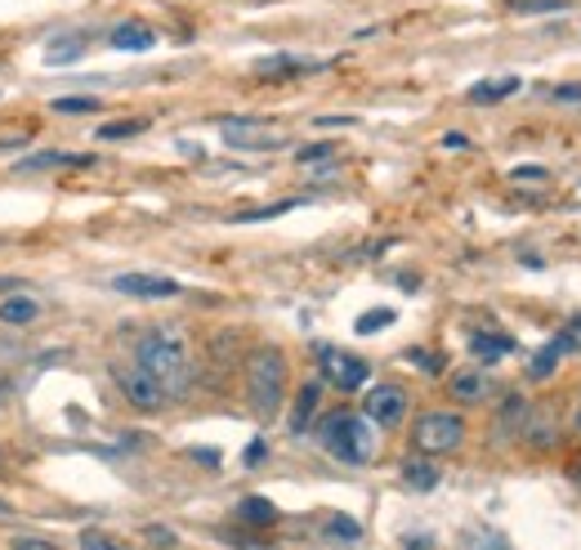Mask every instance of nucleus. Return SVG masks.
Returning a JSON list of instances; mask_svg holds the SVG:
<instances>
[{
    "mask_svg": "<svg viewBox=\"0 0 581 550\" xmlns=\"http://www.w3.org/2000/svg\"><path fill=\"white\" fill-rule=\"evenodd\" d=\"M130 363H135L139 372H148V376L166 390V399H184V394L193 390V359H188V345H184L175 332H166V327L144 332Z\"/></svg>",
    "mask_w": 581,
    "mask_h": 550,
    "instance_id": "1",
    "label": "nucleus"
},
{
    "mask_svg": "<svg viewBox=\"0 0 581 550\" xmlns=\"http://www.w3.org/2000/svg\"><path fill=\"white\" fill-rule=\"evenodd\" d=\"M318 439L345 465H367L376 456V430L358 412H332V416H323L318 421Z\"/></svg>",
    "mask_w": 581,
    "mask_h": 550,
    "instance_id": "2",
    "label": "nucleus"
},
{
    "mask_svg": "<svg viewBox=\"0 0 581 550\" xmlns=\"http://www.w3.org/2000/svg\"><path fill=\"white\" fill-rule=\"evenodd\" d=\"M246 399H250L259 421L282 412V399H286V359H282V350L264 345V350H255L246 359Z\"/></svg>",
    "mask_w": 581,
    "mask_h": 550,
    "instance_id": "3",
    "label": "nucleus"
},
{
    "mask_svg": "<svg viewBox=\"0 0 581 550\" xmlns=\"http://www.w3.org/2000/svg\"><path fill=\"white\" fill-rule=\"evenodd\" d=\"M412 443H416V452H425V456H447V452H456L461 443H465V421H461V412H425V416H416V425H412Z\"/></svg>",
    "mask_w": 581,
    "mask_h": 550,
    "instance_id": "4",
    "label": "nucleus"
},
{
    "mask_svg": "<svg viewBox=\"0 0 581 550\" xmlns=\"http://www.w3.org/2000/svg\"><path fill=\"white\" fill-rule=\"evenodd\" d=\"M224 144L237 148V153H273L286 139L277 130H268L264 121H255V117H228L224 121Z\"/></svg>",
    "mask_w": 581,
    "mask_h": 550,
    "instance_id": "5",
    "label": "nucleus"
},
{
    "mask_svg": "<svg viewBox=\"0 0 581 550\" xmlns=\"http://www.w3.org/2000/svg\"><path fill=\"white\" fill-rule=\"evenodd\" d=\"M117 385H121V394H126V403L130 407H139V412H161L170 399H166V390L148 376V372H139L135 363L130 367H117Z\"/></svg>",
    "mask_w": 581,
    "mask_h": 550,
    "instance_id": "6",
    "label": "nucleus"
},
{
    "mask_svg": "<svg viewBox=\"0 0 581 550\" xmlns=\"http://www.w3.org/2000/svg\"><path fill=\"white\" fill-rule=\"evenodd\" d=\"M112 292L135 296V301H175L184 287L175 278H166V273H117Z\"/></svg>",
    "mask_w": 581,
    "mask_h": 550,
    "instance_id": "7",
    "label": "nucleus"
},
{
    "mask_svg": "<svg viewBox=\"0 0 581 550\" xmlns=\"http://www.w3.org/2000/svg\"><path fill=\"white\" fill-rule=\"evenodd\" d=\"M363 416H367L372 425H381V430H394V425H403V416H407V394H403L398 385H376V390L363 399Z\"/></svg>",
    "mask_w": 581,
    "mask_h": 550,
    "instance_id": "8",
    "label": "nucleus"
},
{
    "mask_svg": "<svg viewBox=\"0 0 581 550\" xmlns=\"http://www.w3.org/2000/svg\"><path fill=\"white\" fill-rule=\"evenodd\" d=\"M323 376H327V385H336V390H363L367 385V376H372V367L363 363V359H354V354H345V350H323Z\"/></svg>",
    "mask_w": 581,
    "mask_h": 550,
    "instance_id": "9",
    "label": "nucleus"
},
{
    "mask_svg": "<svg viewBox=\"0 0 581 550\" xmlns=\"http://www.w3.org/2000/svg\"><path fill=\"white\" fill-rule=\"evenodd\" d=\"M318 68H323L318 59H296V55H273V59H259V63H255L259 77H309V72H318Z\"/></svg>",
    "mask_w": 581,
    "mask_h": 550,
    "instance_id": "10",
    "label": "nucleus"
},
{
    "mask_svg": "<svg viewBox=\"0 0 581 550\" xmlns=\"http://www.w3.org/2000/svg\"><path fill=\"white\" fill-rule=\"evenodd\" d=\"M152 46H157V32H152L148 23H121V28L112 32V50L144 55V50H152Z\"/></svg>",
    "mask_w": 581,
    "mask_h": 550,
    "instance_id": "11",
    "label": "nucleus"
},
{
    "mask_svg": "<svg viewBox=\"0 0 581 550\" xmlns=\"http://www.w3.org/2000/svg\"><path fill=\"white\" fill-rule=\"evenodd\" d=\"M470 354L479 363H501L505 354H514V341L510 336H492V332H474L470 336Z\"/></svg>",
    "mask_w": 581,
    "mask_h": 550,
    "instance_id": "12",
    "label": "nucleus"
},
{
    "mask_svg": "<svg viewBox=\"0 0 581 550\" xmlns=\"http://www.w3.org/2000/svg\"><path fill=\"white\" fill-rule=\"evenodd\" d=\"M37 314H41V305L32 296H14V301L0 305V323L6 327H28V323H37Z\"/></svg>",
    "mask_w": 581,
    "mask_h": 550,
    "instance_id": "13",
    "label": "nucleus"
},
{
    "mask_svg": "<svg viewBox=\"0 0 581 550\" xmlns=\"http://www.w3.org/2000/svg\"><path fill=\"white\" fill-rule=\"evenodd\" d=\"M318 399H323L318 385H305V390L296 394V412H290V430H296V434L309 430V421H314V412H318Z\"/></svg>",
    "mask_w": 581,
    "mask_h": 550,
    "instance_id": "14",
    "label": "nucleus"
},
{
    "mask_svg": "<svg viewBox=\"0 0 581 550\" xmlns=\"http://www.w3.org/2000/svg\"><path fill=\"white\" fill-rule=\"evenodd\" d=\"M452 394H456L461 403H483L492 390H488V381H483L479 372H456V376H452Z\"/></svg>",
    "mask_w": 581,
    "mask_h": 550,
    "instance_id": "15",
    "label": "nucleus"
},
{
    "mask_svg": "<svg viewBox=\"0 0 581 550\" xmlns=\"http://www.w3.org/2000/svg\"><path fill=\"white\" fill-rule=\"evenodd\" d=\"M519 90V77H501V81H479L474 90H470V99L474 104H501V99H510Z\"/></svg>",
    "mask_w": 581,
    "mask_h": 550,
    "instance_id": "16",
    "label": "nucleus"
},
{
    "mask_svg": "<svg viewBox=\"0 0 581 550\" xmlns=\"http://www.w3.org/2000/svg\"><path fill=\"white\" fill-rule=\"evenodd\" d=\"M50 166H95V157H72V153H41V157H32V161H23L19 170H50Z\"/></svg>",
    "mask_w": 581,
    "mask_h": 550,
    "instance_id": "17",
    "label": "nucleus"
},
{
    "mask_svg": "<svg viewBox=\"0 0 581 550\" xmlns=\"http://www.w3.org/2000/svg\"><path fill=\"white\" fill-rule=\"evenodd\" d=\"M403 479H407L412 488H421V492H430V488L439 483V470H434L430 461H421V456H412V461H403Z\"/></svg>",
    "mask_w": 581,
    "mask_h": 550,
    "instance_id": "18",
    "label": "nucleus"
},
{
    "mask_svg": "<svg viewBox=\"0 0 581 550\" xmlns=\"http://www.w3.org/2000/svg\"><path fill=\"white\" fill-rule=\"evenodd\" d=\"M237 514H242L246 523H273V519H277V505H273L268 497H246V501L237 505Z\"/></svg>",
    "mask_w": 581,
    "mask_h": 550,
    "instance_id": "19",
    "label": "nucleus"
},
{
    "mask_svg": "<svg viewBox=\"0 0 581 550\" xmlns=\"http://www.w3.org/2000/svg\"><path fill=\"white\" fill-rule=\"evenodd\" d=\"M327 537H332V541H358V537H363V523L349 519V514H332V519H327Z\"/></svg>",
    "mask_w": 581,
    "mask_h": 550,
    "instance_id": "20",
    "label": "nucleus"
},
{
    "mask_svg": "<svg viewBox=\"0 0 581 550\" xmlns=\"http://www.w3.org/2000/svg\"><path fill=\"white\" fill-rule=\"evenodd\" d=\"M390 323H394V310H367V314L354 323V332H358V336H376V332H385Z\"/></svg>",
    "mask_w": 581,
    "mask_h": 550,
    "instance_id": "21",
    "label": "nucleus"
},
{
    "mask_svg": "<svg viewBox=\"0 0 581 550\" xmlns=\"http://www.w3.org/2000/svg\"><path fill=\"white\" fill-rule=\"evenodd\" d=\"M81 41H59V46H50L46 50V63H55V68H63V63H72V59H81Z\"/></svg>",
    "mask_w": 581,
    "mask_h": 550,
    "instance_id": "22",
    "label": "nucleus"
},
{
    "mask_svg": "<svg viewBox=\"0 0 581 550\" xmlns=\"http://www.w3.org/2000/svg\"><path fill=\"white\" fill-rule=\"evenodd\" d=\"M514 10L519 14H559V10H568V0H514Z\"/></svg>",
    "mask_w": 581,
    "mask_h": 550,
    "instance_id": "23",
    "label": "nucleus"
},
{
    "mask_svg": "<svg viewBox=\"0 0 581 550\" xmlns=\"http://www.w3.org/2000/svg\"><path fill=\"white\" fill-rule=\"evenodd\" d=\"M50 108H55V112H63V117H81V112H95L99 104H95V99H86V95H72V99H55Z\"/></svg>",
    "mask_w": 581,
    "mask_h": 550,
    "instance_id": "24",
    "label": "nucleus"
},
{
    "mask_svg": "<svg viewBox=\"0 0 581 550\" xmlns=\"http://www.w3.org/2000/svg\"><path fill=\"white\" fill-rule=\"evenodd\" d=\"M144 130V121H108V126H99V139L108 144V139H135Z\"/></svg>",
    "mask_w": 581,
    "mask_h": 550,
    "instance_id": "25",
    "label": "nucleus"
},
{
    "mask_svg": "<svg viewBox=\"0 0 581 550\" xmlns=\"http://www.w3.org/2000/svg\"><path fill=\"white\" fill-rule=\"evenodd\" d=\"M290 206H301V202H277V206H264V210H242V215H233L237 224H255V219H273V215H286Z\"/></svg>",
    "mask_w": 581,
    "mask_h": 550,
    "instance_id": "26",
    "label": "nucleus"
},
{
    "mask_svg": "<svg viewBox=\"0 0 581 550\" xmlns=\"http://www.w3.org/2000/svg\"><path fill=\"white\" fill-rule=\"evenodd\" d=\"M81 550H130V546H121L108 532H81Z\"/></svg>",
    "mask_w": 581,
    "mask_h": 550,
    "instance_id": "27",
    "label": "nucleus"
},
{
    "mask_svg": "<svg viewBox=\"0 0 581 550\" xmlns=\"http://www.w3.org/2000/svg\"><path fill=\"white\" fill-rule=\"evenodd\" d=\"M332 153H336L332 144H309V148H301V153H296V161H301V166H314V161H327Z\"/></svg>",
    "mask_w": 581,
    "mask_h": 550,
    "instance_id": "28",
    "label": "nucleus"
},
{
    "mask_svg": "<svg viewBox=\"0 0 581 550\" xmlns=\"http://www.w3.org/2000/svg\"><path fill=\"white\" fill-rule=\"evenodd\" d=\"M407 359H412V363H416L421 372H430V376H434V372H443V363H439V354H425V350H407Z\"/></svg>",
    "mask_w": 581,
    "mask_h": 550,
    "instance_id": "29",
    "label": "nucleus"
},
{
    "mask_svg": "<svg viewBox=\"0 0 581 550\" xmlns=\"http://www.w3.org/2000/svg\"><path fill=\"white\" fill-rule=\"evenodd\" d=\"M14 550H59V546L46 537H14Z\"/></svg>",
    "mask_w": 581,
    "mask_h": 550,
    "instance_id": "30",
    "label": "nucleus"
},
{
    "mask_svg": "<svg viewBox=\"0 0 581 550\" xmlns=\"http://www.w3.org/2000/svg\"><path fill=\"white\" fill-rule=\"evenodd\" d=\"M554 99H559V104H581V86H559Z\"/></svg>",
    "mask_w": 581,
    "mask_h": 550,
    "instance_id": "31",
    "label": "nucleus"
},
{
    "mask_svg": "<svg viewBox=\"0 0 581 550\" xmlns=\"http://www.w3.org/2000/svg\"><path fill=\"white\" fill-rule=\"evenodd\" d=\"M443 148H452V153H465V148H470V139H465V135H443Z\"/></svg>",
    "mask_w": 581,
    "mask_h": 550,
    "instance_id": "32",
    "label": "nucleus"
},
{
    "mask_svg": "<svg viewBox=\"0 0 581 550\" xmlns=\"http://www.w3.org/2000/svg\"><path fill=\"white\" fill-rule=\"evenodd\" d=\"M514 179H545V166H519Z\"/></svg>",
    "mask_w": 581,
    "mask_h": 550,
    "instance_id": "33",
    "label": "nucleus"
},
{
    "mask_svg": "<svg viewBox=\"0 0 581 550\" xmlns=\"http://www.w3.org/2000/svg\"><path fill=\"white\" fill-rule=\"evenodd\" d=\"M264 461V439H255L250 448H246V465H259Z\"/></svg>",
    "mask_w": 581,
    "mask_h": 550,
    "instance_id": "34",
    "label": "nucleus"
},
{
    "mask_svg": "<svg viewBox=\"0 0 581 550\" xmlns=\"http://www.w3.org/2000/svg\"><path fill=\"white\" fill-rule=\"evenodd\" d=\"M193 456H197V461H206L210 470L219 465V452H215V448H193Z\"/></svg>",
    "mask_w": 581,
    "mask_h": 550,
    "instance_id": "35",
    "label": "nucleus"
},
{
    "mask_svg": "<svg viewBox=\"0 0 581 550\" xmlns=\"http://www.w3.org/2000/svg\"><path fill=\"white\" fill-rule=\"evenodd\" d=\"M148 537H152V541H157V546H170V541H175V537H170V532H166V528H152V532H148Z\"/></svg>",
    "mask_w": 581,
    "mask_h": 550,
    "instance_id": "36",
    "label": "nucleus"
},
{
    "mask_svg": "<svg viewBox=\"0 0 581 550\" xmlns=\"http://www.w3.org/2000/svg\"><path fill=\"white\" fill-rule=\"evenodd\" d=\"M483 550H510L505 541H483Z\"/></svg>",
    "mask_w": 581,
    "mask_h": 550,
    "instance_id": "37",
    "label": "nucleus"
},
{
    "mask_svg": "<svg viewBox=\"0 0 581 550\" xmlns=\"http://www.w3.org/2000/svg\"><path fill=\"white\" fill-rule=\"evenodd\" d=\"M572 479H577V483H581V470H572Z\"/></svg>",
    "mask_w": 581,
    "mask_h": 550,
    "instance_id": "38",
    "label": "nucleus"
},
{
    "mask_svg": "<svg viewBox=\"0 0 581 550\" xmlns=\"http://www.w3.org/2000/svg\"><path fill=\"white\" fill-rule=\"evenodd\" d=\"M577 430H581V407H577Z\"/></svg>",
    "mask_w": 581,
    "mask_h": 550,
    "instance_id": "39",
    "label": "nucleus"
}]
</instances>
